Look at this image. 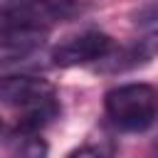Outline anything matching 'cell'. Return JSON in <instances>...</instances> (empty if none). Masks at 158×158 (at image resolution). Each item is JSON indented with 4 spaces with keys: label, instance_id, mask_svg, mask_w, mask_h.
<instances>
[{
    "label": "cell",
    "instance_id": "8992f818",
    "mask_svg": "<svg viewBox=\"0 0 158 158\" xmlns=\"http://www.w3.org/2000/svg\"><path fill=\"white\" fill-rule=\"evenodd\" d=\"M141 22H148V20H158V5H153V7H148V10H143L141 12Z\"/></svg>",
    "mask_w": 158,
    "mask_h": 158
},
{
    "label": "cell",
    "instance_id": "52a82bcc",
    "mask_svg": "<svg viewBox=\"0 0 158 158\" xmlns=\"http://www.w3.org/2000/svg\"><path fill=\"white\" fill-rule=\"evenodd\" d=\"M0 133H2V121H0Z\"/></svg>",
    "mask_w": 158,
    "mask_h": 158
},
{
    "label": "cell",
    "instance_id": "5b68a950",
    "mask_svg": "<svg viewBox=\"0 0 158 158\" xmlns=\"http://www.w3.org/2000/svg\"><path fill=\"white\" fill-rule=\"evenodd\" d=\"M156 57H158V30L156 32H148L146 37L136 40L133 44L118 49L116 52V59H114V69H133V67L148 64Z\"/></svg>",
    "mask_w": 158,
    "mask_h": 158
},
{
    "label": "cell",
    "instance_id": "6da1fadb",
    "mask_svg": "<svg viewBox=\"0 0 158 158\" xmlns=\"http://www.w3.org/2000/svg\"><path fill=\"white\" fill-rule=\"evenodd\" d=\"M79 10V0H0V44L27 49Z\"/></svg>",
    "mask_w": 158,
    "mask_h": 158
},
{
    "label": "cell",
    "instance_id": "277c9868",
    "mask_svg": "<svg viewBox=\"0 0 158 158\" xmlns=\"http://www.w3.org/2000/svg\"><path fill=\"white\" fill-rule=\"evenodd\" d=\"M114 52V40L104 32L86 30L81 35H74L57 44L52 49V62L57 67H79L91 62H104Z\"/></svg>",
    "mask_w": 158,
    "mask_h": 158
},
{
    "label": "cell",
    "instance_id": "7a4b0ae2",
    "mask_svg": "<svg viewBox=\"0 0 158 158\" xmlns=\"http://www.w3.org/2000/svg\"><path fill=\"white\" fill-rule=\"evenodd\" d=\"M0 101L22 114L15 133L37 136L59 114L54 86L40 77H0Z\"/></svg>",
    "mask_w": 158,
    "mask_h": 158
},
{
    "label": "cell",
    "instance_id": "3957f363",
    "mask_svg": "<svg viewBox=\"0 0 158 158\" xmlns=\"http://www.w3.org/2000/svg\"><path fill=\"white\" fill-rule=\"evenodd\" d=\"M106 116L121 131H146L158 118V89L151 84H121L104 99Z\"/></svg>",
    "mask_w": 158,
    "mask_h": 158
}]
</instances>
